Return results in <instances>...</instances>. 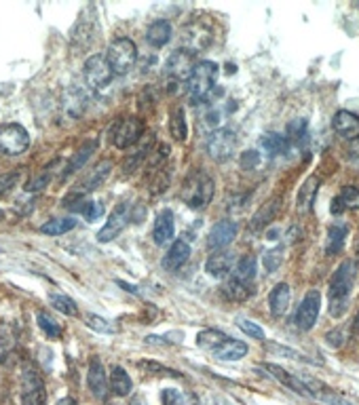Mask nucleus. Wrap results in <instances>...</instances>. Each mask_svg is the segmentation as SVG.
Instances as JSON below:
<instances>
[{"label":"nucleus","instance_id":"1","mask_svg":"<svg viewBox=\"0 0 359 405\" xmlns=\"http://www.w3.org/2000/svg\"><path fill=\"white\" fill-rule=\"evenodd\" d=\"M353 281H355V264L351 260H345L334 272L330 281V294H327L330 296V315L334 319H340L347 313Z\"/></svg>","mask_w":359,"mask_h":405},{"label":"nucleus","instance_id":"2","mask_svg":"<svg viewBox=\"0 0 359 405\" xmlns=\"http://www.w3.org/2000/svg\"><path fill=\"white\" fill-rule=\"evenodd\" d=\"M214 190H216V184L214 177L207 175L205 171H195L186 177L184 186H182V201L191 207V209H205L214 199Z\"/></svg>","mask_w":359,"mask_h":405},{"label":"nucleus","instance_id":"3","mask_svg":"<svg viewBox=\"0 0 359 405\" xmlns=\"http://www.w3.org/2000/svg\"><path fill=\"white\" fill-rule=\"evenodd\" d=\"M218 74V64H214V61H199L193 76L188 78V98L193 104H199L209 96V91L216 87Z\"/></svg>","mask_w":359,"mask_h":405},{"label":"nucleus","instance_id":"4","mask_svg":"<svg viewBox=\"0 0 359 405\" xmlns=\"http://www.w3.org/2000/svg\"><path fill=\"white\" fill-rule=\"evenodd\" d=\"M106 59L114 74H127L138 61V47L131 39H125V36L114 39L108 45Z\"/></svg>","mask_w":359,"mask_h":405},{"label":"nucleus","instance_id":"5","mask_svg":"<svg viewBox=\"0 0 359 405\" xmlns=\"http://www.w3.org/2000/svg\"><path fill=\"white\" fill-rule=\"evenodd\" d=\"M142 138H144V122L138 116L118 118L110 129V142L121 150L135 146Z\"/></svg>","mask_w":359,"mask_h":405},{"label":"nucleus","instance_id":"6","mask_svg":"<svg viewBox=\"0 0 359 405\" xmlns=\"http://www.w3.org/2000/svg\"><path fill=\"white\" fill-rule=\"evenodd\" d=\"M30 148V133L17 122L0 124V152L7 157H19Z\"/></svg>","mask_w":359,"mask_h":405},{"label":"nucleus","instance_id":"7","mask_svg":"<svg viewBox=\"0 0 359 405\" xmlns=\"http://www.w3.org/2000/svg\"><path fill=\"white\" fill-rule=\"evenodd\" d=\"M47 393L45 382L34 365H23L21 369V403L23 405H45Z\"/></svg>","mask_w":359,"mask_h":405},{"label":"nucleus","instance_id":"8","mask_svg":"<svg viewBox=\"0 0 359 405\" xmlns=\"http://www.w3.org/2000/svg\"><path fill=\"white\" fill-rule=\"evenodd\" d=\"M83 74H85V80L87 85L91 89H104L110 85L114 72L108 64V59L104 53H96L91 55L87 61H85V68H83Z\"/></svg>","mask_w":359,"mask_h":405},{"label":"nucleus","instance_id":"9","mask_svg":"<svg viewBox=\"0 0 359 405\" xmlns=\"http://www.w3.org/2000/svg\"><path fill=\"white\" fill-rule=\"evenodd\" d=\"M197 66V57L195 53H191L188 49H177L169 55L167 64H165V72L171 80H188L195 72Z\"/></svg>","mask_w":359,"mask_h":405},{"label":"nucleus","instance_id":"10","mask_svg":"<svg viewBox=\"0 0 359 405\" xmlns=\"http://www.w3.org/2000/svg\"><path fill=\"white\" fill-rule=\"evenodd\" d=\"M129 220H131V205L129 203H118L112 209V213L108 217V222L104 224V228L98 232V241L100 243H110L112 239H116L118 234L125 230Z\"/></svg>","mask_w":359,"mask_h":405},{"label":"nucleus","instance_id":"11","mask_svg":"<svg viewBox=\"0 0 359 405\" xmlns=\"http://www.w3.org/2000/svg\"><path fill=\"white\" fill-rule=\"evenodd\" d=\"M237 148V135L232 129H216L209 133L207 138V152H209V157L216 159V161H224L228 159L230 154L235 152Z\"/></svg>","mask_w":359,"mask_h":405},{"label":"nucleus","instance_id":"12","mask_svg":"<svg viewBox=\"0 0 359 405\" xmlns=\"http://www.w3.org/2000/svg\"><path fill=\"white\" fill-rule=\"evenodd\" d=\"M319 304H321V296L317 289H311L303 304L298 306L296 310V315H294V325L298 329H303V331H309L315 323H317V317H319Z\"/></svg>","mask_w":359,"mask_h":405},{"label":"nucleus","instance_id":"13","mask_svg":"<svg viewBox=\"0 0 359 405\" xmlns=\"http://www.w3.org/2000/svg\"><path fill=\"white\" fill-rule=\"evenodd\" d=\"M110 171H112V161H108V159L100 161L91 171H89V173L76 184V188L72 190V195H74V197H83V195L94 193L96 188H100V186L108 179Z\"/></svg>","mask_w":359,"mask_h":405},{"label":"nucleus","instance_id":"14","mask_svg":"<svg viewBox=\"0 0 359 405\" xmlns=\"http://www.w3.org/2000/svg\"><path fill=\"white\" fill-rule=\"evenodd\" d=\"M87 382H89V388H91V393H94L98 399H106V397H108L110 384H108V380H106V371H104V365H102L100 359H94L91 365H89Z\"/></svg>","mask_w":359,"mask_h":405},{"label":"nucleus","instance_id":"15","mask_svg":"<svg viewBox=\"0 0 359 405\" xmlns=\"http://www.w3.org/2000/svg\"><path fill=\"white\" fill-rule=\"evenodd\" d=\"M237 237V224L230 220H222L218 224H214V228L209 230V247L212 249H224L226 245H230Z\"/></svg>","mask_w":359,"mask_h":405},{"label":"nucleus","instance_id":"16","mask_svg":"<svg viewBox=\"0 0 359 405\" xmlns=\"http://www.w3.org/2000/svg\"><path fill=\"white\" fill-rule=\"evenodd\" d=\"M332 124H334V131L345 140H357L359 138V118L349 110H338L334 114Z\"/></svg>","mask_w":359,"mask_h":405},{"label":"nucleus","instance_id":"17","mask_svg":"<svg viewBox=\"0 0 359 405\" xmlns=\"http://www.w3.org/2000/svg\"><path fill=\"white\" fill-rule=\"evenodd\" d=\"M188 258H191V245L186 241H182V239L173 241V245L169 247V252L163 258V268L167 272H173L180 266H184L188 262Z\"/></svg>","mask_w":359,"mask_h":405},{"label":"nucleus","instance_id":"18","mask_svg":"<svg viewBox=\"0 0 359 405\" xmlns=\"http://www.w3.org/2000/svg\"><path fill=\"white\" fill-rule=\"evenodd\" d=\"M171 36H173V30H171V23L167 19H157L146 30V43L151 47H155V49L165 47L171 41Z\"/></svg>","mask_w":359,"mask_h":405},{"label":"nucleus","instance_id":"19","mask_svg":"<svg viewBox=\"0 0 359 405\" xmlns=\"http://www.w3.org/2000/svg\"><path fill=\"white\" fill-rule=\"evenodd\" d=\"M264 367L268 369V373H271L273 378H277V380H279L281 384H285L290 391H294V393H298V395H303V397H313V393L309 391V386H307L305 382H301L298 378H294L287 369H283V367H279V365H275V363H266Z\"/></svg>","mask_w":359,"mask_h":405},{"label":"nucleus","instance_id":"20","mask_svg":"<svg viewBox=\"0 0 359 405\" xmlns=\"http://www.w3.org/2000/svg\"><path fill=\"white\" fill-rule=\"evenodd\" d=\"M175 234V224H173V213L169 209H163L157 220H155V228H153V237L157 245H165L173 239Z\"/></svg>","mask_w":359,"mask_h":405},{"label":"nucleus","instance_id":"21","mask_svg":"<svg viewBox=\"0 0 359 405\" xmlns=\"http://www.w3.org/2000/svg\"><path fill=\"white\" fill-rule=\"evenodd\" d=\"M96 148H98V142H85V144L72 154V159L68 161V165H66V169H64V173H62V179H68V177L74 175L78 169H83V165L87 163L89 157H91V152H96Z\"/></svg>","mask_w":359,"mask_h":405},{"label":"nucleus","instance_id":"22","mask_svg":"<svg viewBox=\"0 0 359 405\" xmlns=\"http://www.w3.org/2000/svg\"><path fill=\"white\" fill-rule=\"evenodd\" d=\"M230 268H232V256L226 254V252H216V254L209 256L207 262H205L207 274H212L214 278L226 276V274L230 272Z\"/></svg>","mask_w":359,"mask_h":405},{"label":"nucleus","instance_id":"23","mask_svg":"<svg viewBox=\"0 0 359 405\" xmlns=\"http://www.w3.org/2000/svg\"><path fill=\"white\" fill-rule=\"evenodd\" d=\"M290 298H292V292H290V285H287V283L275 285V289L271 292V296H268V304H271V313H273L275 317L285 315V310L290 308Z\"/></svg>","mask_w":359,"mask_h":405},{"label":"nucleus","instance_id":"24","mask_svg":"<svg viewBox=\"0 0 359 405\" xmlns=\"http://www.w3.org/2000/svg\"><path fill=\"white\" fill-rule=\"evenodd\" d=\"M110 393L116 395V397H127L133 388V382L129 378V373L123 369V367H112V373H110Z\"/></svg>","mask_w":359,"mask_h":405},{"label":"nucleus","instance_id":"25","mask_svg":"<svg viewBox=\"0 0 359 405\" xmlns=\"http://www.w3.org/2000/svg\"><path fill=\"white\" fill-rule=\"evenodd\" d=\"M349 234V226L347 224H334L327 230V241H325V254L327 256H336L342 252L345 241Z\"/></svg>","mask_w":359,"mask_h":405},{"label":"nucleus","instance_id":"26","mask_svg":"<svg viewBox=\"0 0 359 405\" xmlns=\"http://www.w3.org/2000/svg\"><path fill=\"white\" fill-rule=\"evenodd\" d=\"M246 355H248V344L239 340H226L218 351H214V357L218 361H239Z\"/></svg>","mask_w":359,"mask_h":405},{"label":"nucleus","instance_id":"27","mask_svg":"<svg viewBox=\"0 0 359 405\" xmlns=\"http://www.w3.org/2000/svg\"><path fill=\"white\" fill-rule=\"evenodd\" d=\"M277 211H279V199H271L268 203H264L252 217V230H260L266 224H271L275 220Z\"/></svg>","mask_w":359,"mask_h":405},{"label":"nucleus","instance_id":"28","mask_svg":"<svg viewBox=\"0 0 359 405\" xmlns=\"http://www.w3.org/2000/svg\"><path fill=\"white\" fill-rule=\"evenodd\" d=\"M226 340H228V338H226L222 331H218V329H205V331H201V333L197 336V347L203 349V351L214 353V351H218V349L224 344Z\"/></svg>","mask_w":359,"mask_h":405},{"label":"nucleus","instance_id":"29","mask_svg":"<svg viewBox=\"0 0 359 405\" xmlns=\"http://www.w3.org/2000/svg\"><path fill=\"white\" fill-rule=\"evenodd\" d=\"M260 146L264 148V152H268L271 157H277V154H285L290 148V142L285 135L279 133H266L260 138Z\"/></svg>","mask_w":359,"mask_h":405},{"label":"nucleus","instance_id":"30","mask_svg":"<svg viewBox=\"0 0 359 405\" xmlns=\"http://www.w3.org/2000/svg\"><path fill=\"white\" fill-rule=\"evenodd\" d=\"M74 226H76V220H72V217H55V220H49L47 224L41 226V232L49 237H62L70 232Z\"/></svg>","mask_w":359,"mask_h":405},{"label":"nucleus","instance_id":"31","mask_svg":"<svg viewBox=\"0 0 359 405\" xmlns=\"http://www.w3.org/2000/svg\"><path fill=\"white\" fill-rule=\"evenodd\" d=\"M169 133L173 140L177 142H184L186 135H188V127H186V118H184V110L182 108H175L171 112V118H169Z\"/></svg>","mask_w":359,"mask_h":405},{"label":"nucleus","instance_id":"32","mask_svg":"<svg viewBox=\"0 0 359 405\" xmlns=\"http://www.w3.org/2000/svg\"><path fill=\"white\" fill-rule=\"evenodd\" d=\"M254 276H256V258L254 256H243L235 266V281L252 283Z\"/></svg>","mask_w":359,"mask_h":405},{"label":"nucleus","instance_id":"33","mask_svg":"<svg viewBox=\"0 0 359 405\" xmlns=\"http://www.w3.org/2000/svg\"><path fill=\"white\" fill-rule=\"evenodd\" d=\"M317 186H319V177H309L305 184H303V188H301V193H298V199H296V205H298V209H309L311 207V203L315 201V195H317Z\"/></svg>","mask_w":359,"mask_h":405},{"label":"nucleus","instance_id":"34","mask_svg":"<svg viewBox=\"0 0 359 405\" xmlns=\"http://www.w3.org/2000/svg\"><path fill=\"white\" fill-rule=\"evenodd\" d=\"M49 302L55 310H59L62 315H68V317H76L78 315V306L72 298H68L66 294H51L49 296Z\"/></svg>","mask_w":359,"mask_h":405},{"label":"nucleus","instance_id":"35","mask_svg":"<svg viewBox=\"0 0 359 405\" xmlns=\"http://www.w3.org/2000/svg\"><path fill=\"white\" fill-rule=\"evenodd\" d=\"M224 294H226V298H230V300L243 302V300L252 298L254 287H250V283H241V281H235V278H232V281L224 287Z\"/></svg>","mask_w":359,"mask_h":405},{"label":"nucleus","instance_id":"36","mask_svg":"<svg viewBox=\"0 0 359 405\" xmlns=\"http://www.w3.org/2000/svg\"><path fill=\"white\" fill-rule=\"evenodd\" d=\"M85 323L87 327H91L94 331H100V333H114L116 331V325L100 315H94V313H87L85 315Z\"/></svg>","mask_w":359,"mask_h":405},{"label":"nucleus","instance_id":"37","mask_svg":"<svg viewBox=\"0 0 359 405\" xmlns=\"http://www.w3.org/2000/svg\"><path fill=\"white\" fill-rule=\"evenodd\" d=\"M39 327L45 331V336L49 340H57L59 336H62V325H59L51 315L47 313H39Z\"/></svg>","mask_w":359,"mask_h":405},{"label":"nucleus","instance_id":"38","mask_svg":"<svg viewBox=\"0 0 359 405\" xmlns=\"http://www.w3.org/2000/svg\"><path fill=\"white\" fill-rule=\"evenodd\" d=\"M13 353H15V336L9 333V329H3V333H0V363L7 365Z\"/></svg>","mask_w":359,"mask_h":405},{"label":"nucleus","instance_id":"39","mask_svg":"<svg viewBox=\"0 0 359 405\" xmlns=\"http://www.w3.org/2000/svg\"><path fill=\"white\" fill-rule=\"evenodd\" d=\"M336 199L342 209H359V188H355V186H345Z\"/></svg>","mask_w":359,"mask_h":405},{"label":"nucleus","instance_id":"40","mask_svg":"<svg viewBox=\"0 0 359 405\" xmlns=\"http://www.w3.org/2000/svg\"><path fill=\"white\" fill-rule=\"evenodd\" d=\"M307 129H309V122L305 118H296L287 124V129H285V135H287V142L294 140V142H301L305 140L307 135Z\"/></svg>","mask_w":359,"mask_h":405},{"label":"nucleus","instance_id":"41","mask_svg":"<svg viewBox=\"0 0 359 405\" xmlns=\"http://www.w3.org/2000/svg\"><path fill=\"white\" fill-rule=\"evenodd\" d=\"M138 365L148 373H159V376H167V378H182V373L180 371H173V369H169L161 363H155V361H140Z\"/></svg>","mask_w":359,"mask_h":405},{"label":"nucleus","instance_id":"42","mask_svg":"<svg viewBox=\"0 0 359 405\" xmlns=\"http://www.w3.org/2000/svg\"><path fill=\"white\" fill-rule=\"evenodd\" d=\"M281 258H283L281 247H275V249H271V252H266L264 258H262L264 270H266V272H275V270L281 266Z\"/></svg>","mask_w":359,"mask_h":405},{"label":"nucleus","instance_id":"43","mask_svg":"<svg viewBox=\"0 0 359 405\" xmlns=\"http://www.w3.org/2000/svg\"><path fill=\"white\" fill-rule=\"evenodd\" d=\"M80 213H83V217H85L87 222H96V220H100V217L104 215V205L89 201V203H85L80 207Z\"/></svg>","mask_w":359,"mask_h":405},{"label":"nucleus","instance_id":"44","mask_svg":"<svg viewBox=\"0 0 359 405\" xmlns=\"http://www.w3.org/2000/svg\"><path fill=\"white\" fill-rule=\"evenodd\" d=\"M49 182H51V169H49L47 173L43 171V173L36 175L34 179H30V182L25 184V190H28V193H39V190L45 188V186H47Z\"/></svg>","mask_w":359,"mask_h":405},{"label":"nucleus","instance_id":"45","mask_svg":"<svg viewBox=\"0 0 359 405\" xmlns=\"http://www.w3.org/2000/svg\"><path fill=\"white\" fill-rule=\"evenodd\" d=\"M239 327H241L243 333H248L250 338H256V340H264V329L260 325H256L254 321H248V319H239Z\"/></svg>","mask_w":359,"mask_h":405},{"label":"nucleus","instance_id":"46","mask_svg":"<svg viewBox=\"0 0 359 405\" xmlns=\"http://www.w3.org/2000/svg\"><path fill=\"white\" fill-rule=\"evenodd\" d=\"M161 401H163V405H186L182 393L175 391V388H165L161 393Z\"/></svg>","mask_w":359,"mask_h":405},{"label":"nucleus","instance_id":"47","mask_svg":"<svg viewBox=\"0 0 359 405\" xmlns=\"http://www.w3.org/2000/svg\"><path fill=\"white\" fill-rule=\"evenodd\" d=\"M17 179H19V173H5V175H0V195L9 193L13 186L17 184Z\"/></svg>","mask_w":359,"mask_h":405},{"label":"nucleus","instance_id":"48","mask_svg":"<svg viewBox=\"0 0 359 405\" xmlns=\"http://www.w3.org/2000/svg\"><path fill=\"white\" fill-rule=\"evenodd\" d=\"M258 163H260V154H258L256 150L243 152V157H241V165H243V169H254Z\"/></svg>","mask_w":359,"mask_h":405},{"label":"nucleus","instance_id":"49","mask_svg":"<svg viewBox=\"0 0 359 405\" xmlns=\"http://www.w3.org/2000/svg\"><path fill=\"white\" fill-rule=\"evenodd\" d=\"M342 333H345V329H334V331H330V333H327V344L334 347V349H338V347L342 344V342H345Z\"/></svg>","mask_w":359,"mask_h":405},{"label":"nucleus","instance_id":"50","mask_svg":"<svg viewBox=\"0 0 359 405\" xmlns=\"http://www.w3.org/2000/svg\"><path fill=\"white\" fill-rule=\"evenodd\" d=\"M57 405H74V399H70V397H66V399H62Z\"/></svg>","mask_w":359,"mask_h":405},{"label":"nucleus","instance_id":"51","mask_svg":"<svg viewBox=\"0 0 359 405\" xmlns=\"http://www.w3.org/2000/svg\"><path fill=\"white\" fill-rule=\"evenodd\" d=\"M353 327H355V329H359V313H357V317H355V323H353Z\"/></svg>","mask_w":359,"mask_h":405},{"label":"nucleus","instance_id":"52","mask_svg":"<svg viewBox=\"0 0 359 405\" xmlns=\"http://www.w3.org/2000/svg\"><path fill=\"white\" fill-rule=\"evenodd\" d=\"M140 405H142V403H140Z\"/></svg>","mask_w":359,"mask_h":405}]
</instances>
